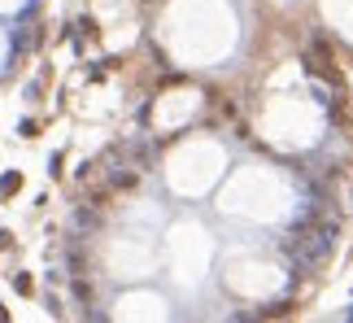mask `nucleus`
I'll use <instances>...</instances> for the list:
<instances>
[{
    "instance_id": "nucleus-3",
    "label": "nucleus",
    "mask_w": 353,
    "mask_h": 323,
    "mask_svg": "<svg viewBox=\"0 0 353 323\" xmlns=\"http://www.w3.org/2000/svg\"><path fill=\"white\" fill-rule=\"evenodd\" d=\"M13 288H18V293H31L35 284H31V275H13Z\"/></svg>"
},
{
    "instance_id": "nucleus-1",
    "label": "nucleus",
    "mask_w": 353,
    "mask_h": 323,
    "mask_svg": "<svg viewBox=\"0 0 353 323\" xmlns=\"http://www.w3.org/2000/svg\"><path fill=\"white\" fill-rule=\"evenodd\" d=\"M18 188H22V175H5V179H0V197H9V193H18Z\"/></svg>"
},
{
    "instance_id": "nucleus-2",
    "label": "nucleus",
    "mask_w": 353,
    "mask_h": 323,
    "mask_svg": "<svg viewBox=\"0 0 353 323\" xmlns=\"http://www.w3.org/2000/svg\"><path fill=\"white\" fill-rule=\"evenodd\" d=\"M74 293H79V302H92V284H88V280H83V275H79V280H74Z\"/></svg>"
},
{
    "instance_id": "nucleus-4",
    "label": "nucleus",
    "mask_w": 353,
    "mask_h": 323,
    "mask_svg": "<svg viewBox=\"0 0 353 323\" xmlns=\"http://www.w3.org/2000/svg\"><path fill=\"white\" fill-rule=\"evenodd\" d=\"M5 319H9V311H5V306H0V323H5Z\"/></svg>"
}]
</instances>
